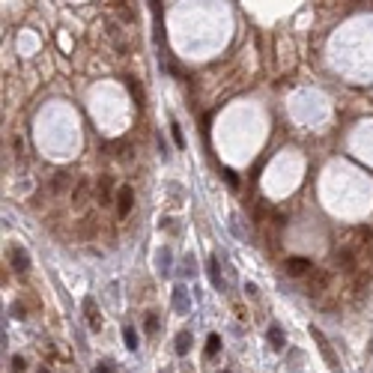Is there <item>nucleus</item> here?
<instances>
[{
	"mask_svg": "<svg viewBox=\"0 0 373 373\" xmlns=\"http://www.w3.org/2000/svg\"><path fill=\"white\" fill-rule=\"evenodd\" d=\"M84 314H87V325H90V331H102V317H99V310H96V302H93V299H84Z\"/></svg>",
	"mask_w": 373,
	"mask_h": 373,
	"instance_id": "4",
	"label": "nucleus"
},
{
	"mask_svg": "<svg viewBox=\"0 0 373 373\" xmlns=\"http://www.w3.org/2000/svg\"><path fill=\"white\" fill-rule=\"evenodd\" d=\"M126 84H129V90H132V96H135V102H137V105H143V90H140V84H137V81H132V78H129Z\"/></svg>",
	"mask_w": 373,
	"mask_h": 373,
	"instance_id": "17",
	"label": "nucleus"
},
{
	"mask_svg": "<svg viewBox=\"0 0 373 373\" xmlns=\"http://www.w3.org/2000/svg\"><path fill=\"white\" fill-rule=\"evenodd\" d=\"M96 200H99L102 206H108L111 200H114V197H111V179H108V176H105V179H99V191H96Z\"/></svg>",
	"mask_w": 373,
	"mask_h": 373,
	"instance_id": "9",
	"label": "nucleus"
},
{
	"mask_svg": "<svg viewBox=\"0 0 373 373\" xmlns=\"http://www.w3.org/2000/svg\"><path fill=\"white\" fill-rule=\"evenodd\" d=\"M310 335H314V340H317V346H320V349H322V356H325V361H328V364H331V367L338 370V358H335V353H331V346H328V340L322 338V331H320V328H317V325H314V328H310Z\"/></svg>",
	"mask_w": 373,
	"mask_h": 373,
	"instance_id": "3",
	"label": "nucleus"
},
{
	"mask_svg": "<svg viewBox=\"0 0 373 373\" xmlns=\"http://www.w3.org/2000/svg\"><path fill=\"white\" fill-rule=\"evenodd\" d=\"M143 328H147V335H155V331H158V314L150 310V314L143 317Z\"/></svg>",
	"mask_w": 373,
	"mask_h": 373,
	"instance_id": "15",
	"label": "nucleus"
},
{
	"mask_svg": "<svg viewBox=\"0 0 373 373\" xmlns=\"http://www.w3.org/2000/svg\"><path fill=\"white\" fill-rule=\"evenodd\" d=\"M209 281L212 287L221 289V272H218V257H209Z\"/></svg>",
	"mask_w": 373,
	"mask_h": 373,
	"instance_id": "11",
	"label": "nucleus"
},
{
	"mask_svg": "<svg viewBox=\"0 0 373 373\" xmlns=\"http://www.w3.org/2000/svg\"><path fill=\"white\" fill-rule=\"evenodd\" d=\"M66 179H69V173H66V170H60V173H57V176L51 179V191H54V194H57V191H63Z\"/></svg>",
	"mask_w": 373,
	"mask_h": 373,
	"instance_id": "16",
	"label": "nucleus"
},
{
	"mask_svg": "<svg viewBox=\"0 0 373 373\" xmlns=\"http://www.w3.org/2000/svg\"><path fill=\"white\" fill-rule=\"evenodd\" d=\"M218 349H221V338L218 335H209V338H206V358L218 356Z\"/></svg>",
	"mask_w": 373,
	"mask_h": 373,
	"instance_id": "14",
	"label": "nucleus"
},
{
	"mask_svg": "<svg viewBox=\"0 0 373 373\" xmlns=\"http://www.w3.org/2000/svg\"><path fill=\"white\" fill-rule=\"evenodd\" d=\"M9 266H12L15 272L30 269V257H27V251H24L21 245H12V248H9Z\"/></svg>",
	"mask_w": 373,
	"mask_h": 373,
	"instance_id": "2",
	"label": "nucleus"
},
{
	"mask_svg": "<svg viewBox=\"0 0 373 373\" xmlns=\"http://www.w3.org/2000/svg\"><path fill=\"white\" fill-rule=\"evenodd\" d=\"M158 260H161V272H168V251H161V257H158Z\"/></svg>",
	"mask_w": 373,
	"mask_h": 373,
	"instance_id": "20",
	"label": "nucleus"
},
{
	"mask_svg": "<svg viewBox=\"0 0 373 373\" xmlns=\"http://www.w3.org/2000/svg\"><path fill=\"white\" fill-rule=\"evenodd\" d=\"M170 137H173L176 150H185V135H182V129H179V122H176V119L170 122Z\"/></svg>",
	"mask_w": 373,
	"mask_h": 373,
	"instance_id": "12",
	"label": "nucleus"
},
{
	"mask_svg": "<svg viewBox=\"0 0 373 373\" xmlns=\"http://www.w3.org/2000/svg\"><path fill=\"white\" fill-rule=\"evenodd\" d=\"M24 367H27V361H24L21 356H15V358H12V370H15V373H21Z\"/></svg>",
	"mask_w": 373,
	"mask_h": 373,
	"instance_id": "19",
	"label": "nucleus"
},
{
	"mask_svg": "<svg viewBox=\"0 0 373 373\" xmlns=\"http://www.w3.org/2000/svg\"><path fill=\"white\" fill-rule=\"evenodd\" d=\"M307 269H310V260H305V257H289L287 260V275H293V278H302Z\"/></svg>",
	"mask_w": 373,
	"mask_h": 373,
	"instance_id": "5",
	"label": "nucleus"
},
{
	"mask_svg": "<svg viewBox=\"0 0 373 373\" xmlns=\"http://www.w3.org/2000/svg\"><path fill=\"white\" fill-rule=\"evenodd\" d=\"M266 340L272 343V349H284V331H281V325H269Z\"/></svg>",
	"mask_w": 373,
	"mask_h": 373,
	"instance_id": "8",
	"label": "nucleus"
},
{
	"mask_svg": "<svg viewBox=\"0 0 373 373\" xmlns=\"http://www.w3.org/2000/svg\"><path fill=\"white\" fill-rule=\"evenodd\" d=\"M221 173H224V182L236 191V188H239V176H236V173H233V170H221Z\"/></svg>",
	"mask_w": 373,
	"mask_h": 373,
	"instance_id": "18",
	"label": "nucleus"
},
{
	"mask_svg": "<svg viewBox=\"0 0 373 373\" xmlns=\"http://www.w3.org/2000/svg\"><path fill=\"white\" fill-rule=\"evenodd\" d=\"M191 353V331H179L176 335V356H188Z\"/></svg>",
	"mask_w": 373,
	"mask_h": 373,
	"instance_id": "10",
	"label": "nucleus"
},
{
	"mask_svg": "<svg viewBox=\"0 0 373 373\" xmlns=\"http://www.w3.org/2000/svg\"><path fill=\"white\" fill-rule=\"evenodd\" d=\"M96 373H114V370H111V367H108V361H105V364H99V367H96Z\"/></svg>",
	"mask_w": 373,
	"mask_h": 373,
	"instance_id": "21",
	"label": "nucleus"
},
{
	"mask_svg": "<svg viewBox=\"0 0 373 373\" xmlns=\"http://www.w3.org/2000/svg\"><path fill=\"white\" fill-rule=\"evenodd\" d=\"M122 340H126V349H132V353L137 349V331L132 328V325H126V328H122Z\"/></svg>",
	"mask_w": 373,
	"mask_h": 373,
	"instance_id": "13",
	"label": "nucleus"
},
{
	"mask_svg": "<svg viewBox=\"0 0 373 373\" xmlns=\"http://www.w3.org/2000/svg\"><path fill=\"white\" fill-rule=\"evenodd\" d=\"M132 206H135V188L132 185H119L117 188V215L119 218H126V215L132 212Z\"/></svg>",
	"mask_w": 373,
	"mask_h": 373,
	"instance_id": "1",
	"label": "nucleus"
},
{
	"mask_svg": "<svg viewBox=\"0 0 373 373\" xmlns=\"http://www.w3.org/2000/svg\"><path fill=\"white\" fill-rule=\"evenodd\" d=\"M87 197H90V182H87V179H81V182L75 185V191H72V203L78 206V209H84V206H87Z\"/></svg>",
	"mask_w": 373,
	"mask_h": 373,
	"instance_id": "6",
	"label": "nucleus"
},
{
	"mask_svg": "<svg viewBox=\"0 0 373 373\" xmlns=\"http://www.w3.org/2000/svg\"><path fill=\"white\" fill-rule=\"evenodd\" d=\"M173 310H176V314H188V293H185V287H173Z\"/></svg>",
	"mask_w": 373,
	"mask_h": 373,
	"instance_id": "7",
	"label": "nucleus"
},
{
	"mask_svg": "<svg viewBox=\"0 0 373 373\" xmlns=\"http://www.w3.org/2000/svg\"><path fill=\"white\" fill-rule=\"evenodd\" d=\"M36 373H51V370H48V367H39V370H36Z\"/></svg>",
	"mask_w": 373,
	"mask_h": 373,
	"instance_id": "22",
	"label": "nucleus"
}]
</instances>
